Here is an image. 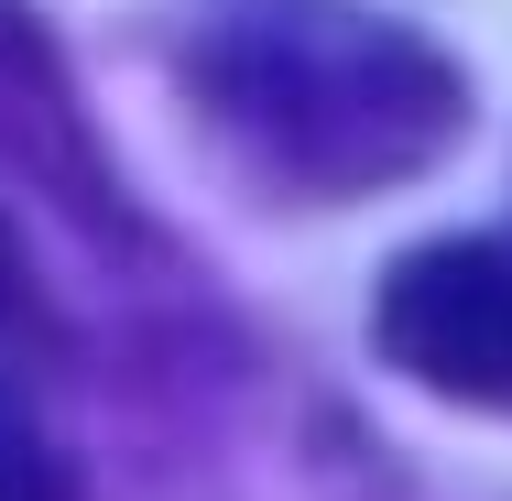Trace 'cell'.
Segmentation results:
<instances>
[{
    "label": "cell",
    "instance_id": "6da1fadb",
    "mask_svg": "<svg viewBox=\"0 0 512 501\" xmlns=\"http://www.w3.org/2000/svg\"><path fill=\"white\" fill-rule=\"evenodd\" d=\"M186 88L251 186L306 207L414 186L469 131V77L371 0H218Z\"/></svg>",
    "mask_w": 512,
    "mask_h": 501
},
{
    "label": "cell",
    "instance_id": "7a4b0ae2",
    "mask_svg": "<svg viewBox=\"0 0 512 501\" xmlns=\"http://www.w3.org/2000/svg\"><path fill=\"white\" fill-rule=\"evenodd\" d=\"M371 349L414 393L512 414V240H414L371 295Z\"/></svg>",
    "mask_w": 512,
    "mask_h": 501
},
{
    "label": "cell",
    "instance_id": "3957f363",
    "mask_svg": "<svg viewBox=\"0 0 512 501\" xmlns=\"http://www.w3.org/2000/svg\"><path fill=\"white\" fill-rule=\"evenodd\" d=\"M0 501H77L66 480V458H55V436L33 425V403L0 382Z\"/></svg>",
    "mask_w": 512,
    "mask_h": 501
}]
</instances>
